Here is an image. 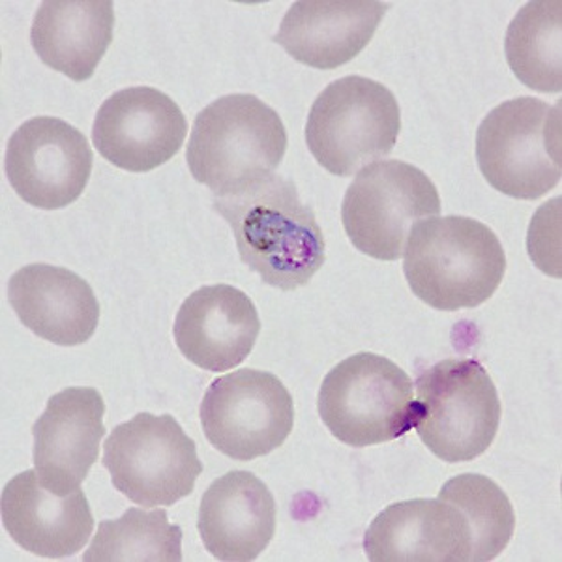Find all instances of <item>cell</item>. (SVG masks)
Returning a JSON list of instances; mask_svg holds the SVG:
<instances>
[{"label":"cell","instance_id":"cell-21","mask_svg":"<svg viewBox=\"0 0 562 562\" xmlns=\"http://www.w3.org/2000/svg\"><path fill=\"white\" fill-rule=\"evenodd\" d=\"M561 0L525 4L506 31V60L514 76L537 92H561Z\"/></svg>","mask_w":562,"mask_h":562},{"label":"cell","instance_id":"cell-16","mask_svg":"<svg viewBox=\"0 0 562 562\" xmlns=\"http://www.w3.org/2000/svg\"><path fill=\"white\" fill-rule=\"evenodd\" d=\"M2 525L33 555L66 559L92 537L94 516L81 490L57 495L42 486L36 469L13 476L0 497Z\"/></svg>","mask_w":562,"mask_h":562},{"label":"cell","instance_id":"cell-18","mask_svg":"<svg viewBox=\"0 0 562 562\" xmlns=\"http://www.w3.org/2000/svg\"><path fill=\"white\" fill-rule=\"evenodd\" d=\"M8 299L21 323L55 346H81L97 333V294L71 270L45 262L23 267L8 281Z\"/></svg>","mask_w":562,"mask_h":562},{"label":"cell","instance_id":"cell-12","mask_svg":"<svg viewBox=\"0 0 562 562\" xmlns=\"http://www.w3.org/2000/svg\"><path fill=\"white\" fill-rule=\"evenodd\" d=\"M186 134L188 121L177 102L153 87H130L98 109L92 143L109 164L148 173L173 160Z\"/></svg>","mask_w":562,"mask_h":562},{"label":"cell","instance_id":"cell-5","mask_svg":"<svg viewBox=\"0 0 562 562\" xmlns=\"http://www.w3.org/2000/svg\"><path fill=\"white\" fill-rule=\"evenodd\" d=\"M317 409L347 447L364 448L407 435L415 420V383L392 360L357 352L328 371Z\"/></svg>","mask_w":562,"mask_h":562},{"label":"cell","instance_id":"cell-19","mask_svg":"<svg viewBox=\"0 0 562 562\" xmlns=\"http://www.w3.org/2000/svg\"><path fill=\"white\" fill-rule=\"evenodd\" d=\"M198 529L217 561H256L274 538V497L256 474L229 471L201 498Z\"/></svg>","mask_w":562,"mask_h":562},{"label":"cell","instance_id":"cell-13","mask_svg":"<svg viewBox=\"0 0 562 562\" xmlns=\"http://www.w3.org/2000/svg\"><path fill=\"white\" fill-rule=\"evenodd\" d=\"M105 403L97 389H66L33 426V460L42 486L57 495L81 490L100 458Z\"/></svg>","mask_w":562,"mask_h":562},{"label":"cell","instance_id":"cell-8","mask_svg":"<svg viewBox=\"0 0 562 562\" xmlns=\"http://www.w3.org/2000/svg\"><path fill=\"white\" fill-rule=\"evenodd\" d=\"M103 467L124 497L140 506H171L203 473L195 442L171 415L139 413L103 445Z\"/></svg>","mask_w":562,"mask_h":562},{"label":"cell","instance_id":"cell-4","mask_svg":"<svg viewBox=\"0 0 562 562\" xmlns=\"http://www.w3.org/2000/svg\"><path fill=\"white\" fill-rule=\"evenodd\" d=\"M415 386L413 428L439 460L473 461L492 447L501 400L484 366L448 358L422 371Z\"/></svg>","mask_w":562,"mask_h":562},{"label":"cell","instance_id":"cell-20","mask_svg":"<svg viewBox=\"0 0 562 562\" xmlns=\"http://www.w3.org/2000/svg\"><path fill=\"white\" fill-rule=\"evenodd\" d=\"M113 26L109 0H47L34 15L31 44L44 65L81 83L108 53Z\"/></svg>","mask_w":562,"mask_h":562},{"label":"cell","instance_id":"cell-6","mask_svg":"<svg viewBox=\"0 0 562 562\" xmlns=\"http://www.w3.org/2000/svg\"><path fill=\"white\" fill-rule=\"evenodd\" d=\"M476 161L484 179L508 198L538 199L562 177L561 103L514 98L480 124Z\"/></svg>","mask_w":562,"mask_h":562},{"label":"cell","instance_id":"cell-15","mask_svg":"<svg viewBox=\"0 0 562 562\" xmlns=\"http://www.w3.org/2000/svg\"><path fill=\"white\" fill-rule=\"evenodd\" d=\"M364 551L373 562H471L473 537L454 505L413 498L390 505L371 521Z\"/></svg>","mask_w":562,"mask_h":562},{"label":"cell","instance_id":"cell-17","mask_svg":"<svg viewBox=\"0 0 562 562\" xmlns=\"http://www.w3.org/2000/svg\"><path fill=\"white\" fill-rule=\"evenodd\" d=\"M386 10L378 0H302L289 8L274 42L296 63L336 70L370 44Z\"/></svg>","mask_w":562,"mask_h":562},{"label":"cell","instance_id":"cell-23","mask_svg":"<svg viewBox=\"0 0 562 562\" xmlns=\"http://www.w3.org/2000/svg\"><path fill=\"white\" fill-rule=\"evenodd\" d=\"M439 498L454 505L467 519L473 537L471 562L493 561L506 550L516 529V514L510 498L493 480L461 474L448 480Z\"/></svg>","mask_w":562,"mask_h":562},{"label":"cell","instance_id":"cell-1","mask_svg":"<svg viewBox=\"0 0 562 562\" xmlns=\"http://www.w3.org/2000/svg\"><path fill=\"white\" fill-rule=\"evenodd\" d=\"M214 211L235 233L244 265L272 288H304L325 265L323 231L291 180L272 175L214 199Z\"/></svg>","mask_w":562,"mask_h":562},{"label":"cell","instance_id":"cell-7","mask_svg":"<svg viewBox=\"0 0 562 562\" xmlns=\"http://www.w3.org/2000/svg\"><path fill=\"white\" fill-rule=\"evenodd\" d=\"M402 132L400 105L383 83L341 77L321 92L306 122V143L321 167L352 177L396 147Z\"/></svg>","mask_w":562,"mask_h":562},{"label":"cell","instance_id":"cell-3","mask_svg":"<svg viewBox=\"0 0 562 562\" xmlns=\"http://www.w3.org/2000/svg\"><path fill=\"white\" fill-rule=\"evenodd\" d=\"M288 143L274 109L251 94H229L195 116L186 161L199 184L225 198L272 177Z\"/></svg>","mask_w":562,"mask_h":562},{"label":"cell","instance_id":"cell-22","mask_svg":"<svg viewBox=\"0 0 562 562\" xmlns=\"http://www.w3.org/2000/svg\"><path fill=\"white\" fill-rule=\"evenodd\" d=\"M182 527L169 524L161 508H130L116 521H102L85 551V562H180Z\"/></svg>","mask_w":562,"mask_h":562},{"label":"cell","instance_id":"cell-11","mask_svg":"<svg viewBox=\"0 0 562 562\" xmlns=\"http://www.w3.org/2000/svg\"><path fill=\"white\" fill-rule=\"evenodd\" d=\"M94 154L76 126L57 116H34L8 140L4 171L13 192L42 211H58L81 198Z\"/></svg>","mask_w":562,"mask_h":562},{"label":"cell","instance_id":"cell-9","mask_svg":"<svg viewBox=\"0 0 562 562\" xmlns=\"http://www.w3.org/2000/svg\"><path fill=\"white\" fill-rule=\"evenodd\" d=\"M441 214L437 186L418 167L400 160L360 169L347 188L341 220L352 246L379 261L405 254L411 229Z\"/></svg>","mask_w":562,"mask_h":562},{"label":"cell","instance_id":"cell-14","mask_svg":"<svg viewBox=\"0 0 562 562\" xmlns=\"http://www.w3.org/2000/svg\"><path fill=\"white\" fill-rule=\"evenodd\" d=\"M175 341L201 370L229 371L254 351L261 319L248 294L233 285L201 288L186 299L175 319Z\"/></svg>","mask_w":562,"mask_h":562},{"label":"cell","instance_id":"cell-10","mask_svg":"<svg viewBox=\"0 0 562 562\" xmlns=\"http://www.w3.org/2000/svg\"><path fill=\"white\" fill-rule=\"evenodd\" d=\"M199 416L212 447L231 460L251 461L288 441L293 396L269 371H233L212 381Z\"/></svg>","mask_w":562,"mask_h":562},{"label":"cell","instance_id":"cell-2","mask_svg":"<svg viewBox=\"0 0 562 562\" xmlns=\"http://www.w3.org/2000/svg\"><path fill=\"white\" fill-rule=\"evenodd\" d=\"M403 256L411 291L441 312L490 301L506 272V254L497 235L467 216L422 220L411 229Z\"/></svg>","mask_w":562,"mask_h":562}]
</instances>
